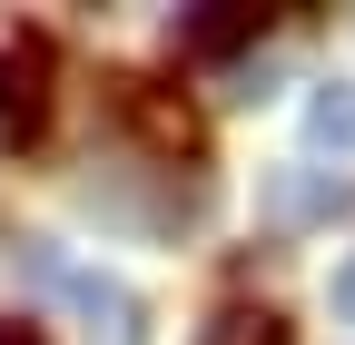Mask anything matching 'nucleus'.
<instances>
[{
  "label": "nucleus",
  "instance_id": "nucleus-8",
  "mask_svg": "<svg viewBox=\"0 0 355 345\" xmlns=\"http://www.w3.org/2000/svg\"><path fill=\"white\" fill-rule=\"evenodd\" d=\"M336 316H355V267H345V276H336Z\"/></svg>",
  "mask_w": 355,
  "mask_h": 345
},
{
  "label": "nucleus",
  "instance_id": "nucleus-3",
  "mask_svg": "<svg viewBox=\"0 0 355 345\" xmlns=\"http://www.w3.org/2000/svg\"><path fill=\"white\" fill-rule=\"evenodd\" d=\"M266 39V10H237V0H207V10L178 20V50H198V60H227V50H257Z\"/></svg>",
  "mask_w": 355,
  "mask_h": 345
},
{
  "label": "nucleus",
  "instance_id": "nucleus-4",
  "mask_svg": "<svg viewBox=\"0 0 355 345\" xmlns=\"http://www.w3.org/2000/svg\"><path fill=\"white\" fill-rule=\"evenodd\" d=\"M345 207H355V178H306V168H286V178H277V218H345Z\"/></svg>",
  "mask_w": 355,
  "mask_h": 345
},
{
  "label": "nucleus",
  "instance_id": "nucleus-2",
  "mask_svg": "<svg viewBox=\"0 0 355 345\" xmlns=\"http://www.w3.org/2000/svg\"><path fill=\"white\" fill-rule=\"evenodd\" d=\"M50 128V39L20 30L0 39V148H30Z\"/></svg>",
  "mask_w": 355,
  "mask_h": 345
},
{
  "label": "nucleus",
  "instance_id": "nucleus-5",
  "mask_svg": "<svg viewBox=\"0 0 355 345\" xmlns=\"http://www.w3.org/2000/svg\"><path fill=\"white\" fill-rule=\"evenodd\" d=\"M306 139L336 148V158H355V79H326V89L306 99Z\"/></svg>",
  "mask_w": 355,
  "mask_h": 345
},
{
  "label": "nucleus",
  "instance_id": "nucleus-6",
  "mask_svg": "<svg viewBox=\"0 0 355 345\" xmlns=\"http://www.w3.org/2000/svg\"><path fill=\"white\" fill-rule=\"evenodd\" d=\"M198 345H286V326L266 316V306H257V316L227 306V316H207V326H198Z\"/></svg>",
  "mask_w": 355,
  "mask_h": 345
},
{
  "label": "nucleus",
  "instance_id": "nucleus-1",
  "mask_svg": "<svg viewBox=\"0 0 355 345\" xmlns=\"http://www.w3.org/2000/svg\"><path fill=\"white\" fill-rule=\"evenodd\" d=\"M30 286H50V296H69L79 306V326H89V345H139V296H128L119 276H99V267H69L60 247H40L30 237Z\"/></svg>",
  "mask_w": 355,
  "mask_h": 345
},
{
  "label": "nucleus",
  "instance_id": "nucleus-7",
  "mask_svg": "<svg viewBox=\"0 0 355 345\" xmlns=\"http://www.w3.org/2000/svg\"><path fill=\"white\" fill-rule=\"evenodd\" d=\"M0 345H50V326H30V316H10V326H0Z\"/></svg>",
  "mask_w": 355,
  "mask_h": 345
}]
</instances>
